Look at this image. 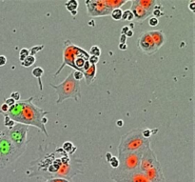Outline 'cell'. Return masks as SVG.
I'll use <instances>...</instances> for the list:
<instances>
[{"mask_svg":"<svg viewBox=\"0 0 195 182\" xmlns=\"http://www.w3.org/2000/svg\"><path fill=\"white\" fill-rule=\"evenodd\" d=\"M123 124H124V122H123L122 119H119V120H117V121H116V125L119 126V127H122Z\"/></svg>","mask_w":195,"mask_h":182,"instance_id":"cell-43","label":"cell"},{"mask_svg":"<svg viewBox=\"0 0 195 182\" xmlns=\"http://www.w3.org/2000/svg\"><path fill=\"white\" fill-rule=\"evenodd\" d=\"M62 149L66 154H73L75 152V150H76V146H74L71 141H66V142H64Z\"/></svg>","mask_w":195,"mask_h":182,"instance_id":"cell-20","label":"cell"},{"mask_svg":"<svg viewBox=\"0 0 195 182\" xmlns=\"http://www.w3.org/2000/svg\"><path fill=\"white\" fill-rule=\"evenodd\" d=\"M132 34H133V32H132V30H131V29H129V30L128 31V32L126 33V34H125V35H126L127 37H131V36H132Z\"/></svg>","mask_w":195,"mask_h":182,"instance_id":"cell-40","label":"cell"},{"mask_svg":"<svg viewBox=\"0 0 195 182\" xmlns=\"http://www.w3.org/2000/svg\"><path fill=\"white\" fill-rule=\"evenodd\" d=\"M42 49H44V46H43V45H41V46H35V47H32V49L29 50V51H30V56H35V54L36 53H38V51H39L40 50H42Z\"/></svg>","mask_w":195,"mask_h":182,"instance_id":"cell-31","label":"cell"},{"mask_svg":"<svg viewBox=\"0 0 195 182\" xmlns=\"http://www.w3.org/2000/svg\"><path fill=\"white\" fill-rule=\"evenodd\" d=\"M90 67H91V64L89 63V61L87 60L86 62H85V64H84V67H83V70H84V72H85V71H87L88 69L90 68Z\"/></svg>","mask_w":195,"mask_h":182,"instance_id":"cell-39","label":"cell"},{"mask_svg":"<svg viewBox=\"0 0 195 182\" xmlns=\"http://www.w3.org/2000/svg\"><path fill=\"white\" fill-rule=\"evenodd\" d=\"M32 100V97L26 100H22V109L16 122L27 126H35L48 136V132L46 130V125L43 122V118L45 117V115L50 114V112L38 108L33 104Z\"/></svg>","mask_w":195,"mask_h":182,"instance_id":"cell-1","label":"cell"},{"mask_svg":"<svg viewBox=\"0 0 195 182\" xmlns=\"http://www.w3.org/2000/svg\"><path fill=\"white\" fill-rule=\"evenodd\" d=\"M111 157H112V156H111V154H109V153H108L107 154V161H109V160L111 159Z\"/></svg>","mask_w":195,"mask_h":182,"instance_id":"cell-45","label":"cell"},{"mask_svg":"<svg viewBox=\"0 0 195 182\" xmlns=\"http://www.w3.org/2000/svg\"><path fill=\"white\" fill-rule=\"evenodd\" d=\"M144 174L149 182H165V176H164L162 167H161L159 162L155 166L146 171Z\"/></svg>","mask_w":195,"mask_h":182,"instance_id":"cell-14","label":"cell"},{"mask_svg":"<svg viewBox=\"0 0 195 182\" xmlns=\"http://www.w3.org/2000/svg\"><path fill=\"white\" fill-rule=\"evenodd\" d=\"M29 126L15 123V125L11 129H6L4 132L5 135L8 136V138L12 142V144L17 148L20 152L24 153L27 148V143H28V135Z\"/></svg>","mask_w":195,"mask_h":182,"instance_id":"cell-6","label":"cell"},{"mask_svg":"<svg viewBox=\"0 0 195 182\" xmlns=\"http://www.w3.org/2000/svg\"><path fill=\"white\" fill-rule=\"evenodd\" d=\"M156 132H158V130H154V131H151V130H149V129H144V130H142V135H143L144 137H145V138L149 139V137L152 135V133H156Z\"/></svg>","mask_w":195,"mask_h":182,"instance_id":"cell-28","label":"cell"},{"mask_svg":"<svg viewBox=\"0 0 195 182\" xmlns=\"http://www.w3.org/2000/svg\"><path fill=\"white\" fill-rule=\"evenodd\" d=\"M15 101L13 100V99L12 98V97H10V98H7L6 100H5V104L6 105H8L9 107H11V106H12V105H15Z\"/></svg>","mask_w":195,"mask_h":182,"instance_id":"cell-35","label":"cell"},{"mask_svg":"<svg viewBox=\"0 0 195 182\" xmlns=\"http://www.w3.org/2000/svg\"><path fill=\"white\" fill-rule=\"evenodd\" d=\"M11 97H12L15 102H18V101L20 100V98H21V95H20V94H19L18 92H12Z\"/></svg>","mask_w":195,"mask_h":182,"instance_id":"cell-34","label":"cell"},{"mask_svg":"<svg viewBox=\"0 0 195 182\" xmlns=\"http://www.w3.org/2000/svg\"><path fill=\"white\" fill-rule=\"evenodd\" d=\"M121 20H124V21H131L133 20V15L131 12V10H126L122 13V18Z\"/></svg>","mask_w":195,"mask_h":182,"instance_id":"cell-25","label":"cell"},{"mask_svg":"<svg viewBox=\"0 0 195 182\" xmlns=\"http://www.w3.org/2000/svg\"><path fill=\"white\" fill-rule=\"evenodd\" d=\"M4 117H5L4 125H5V127L7 129H11V128H12V127L15 125V122L12 121V120L10 118L8 115H4Z\"/></svg>","mask_w":195,"mask_h":182,"instance_id":"cell-27","label":"cell"},{"mask_svg":"<svg viewBox=\"0 0 195 182\" xmlns=\"http://www.w3.org/2000/svg\"><path fill=\"white\" fill-rule=\"evenodd\" d=\"M73 75L74 79L76 81H78V82L84 78L83 73H82V72H79V71H73Z\"/></svg>","mask_w":195,"mask_h":182,"instance_id":"cell-29","label":"cell"},{"mask_svg":"<svg viewBox=\"0 0 195 182\" xmlns=\"http://www.w3.org/2000/svg\"><path fill=\"white\" fill-rule=\"evenodd\" d=\"M88 15L92 17L111 15L112 9L106 4L105 0H86Z\"/></svg>","mask_w":195,"mask_h":182,"instance_id":"cell-10","label":"cell"},{"mask_svg":"<svg viewBox=\"0 0 195 182\" xmlns=\"http://www.w3.org/2000/svg\"><path fill=\"white\" fill-rule=\"evenodd\" d=\"M149 35L151 36V38L153 40V42H154L156 48L159 50L166 42L165 34L163 33L162 31H150V32H149Z\"/></svg>","mask_w":195,"mask_h":182,"instance_id":"cell-15","label":"cell"},{"mask_svg":"<svg viewBox=\"0 0 195 182\" xmlns=\"http://www.w3.org/2000/svg\"><path fill=\"white\" fill-rule=\"evenodd\" d=\"M88 61H89V63H90L91 65H96V64L98 63V61H99V57L90 56V57H89Z\"/></svg>","mask_w":195,"mask_h":182,"instance_id":"cell-33","label":"cell"},{"mask_svg":"<svg viewBox=\"0 0 195 182\" xmlns=\"http://www.w3.org/2000/svg\"><path fill=\"white\" fill-rule=\"evenodd\" d=\"M7 63V57L5 56H0V67L4 66Z\"/></svg>","mask_w":195,"mask_h":182,"instance_id":"cell-37","label":"cell"},{"mask_svg":"<svg viewBox=\"0 0 195 182\" xmlns=\"http://www.w3.org/2000/svg\"><path fill=\"white\" fill-rule=\"evenodd\" d=\"M189 8L192 13L195 12V1H190L189 5Z\"/></svg>","mask_w":195,"mask_h":182,"instance_id":"cell-38","label":"cell"},{"mask_svg":"<svg viewBox=\"0 0 195 182\" xmlns=\"http://www.w3.org/2000/svg\"><path fill=\"white\" fill-rule=\"evenodd\" d=\"M79 57L86 58L88 60L90 56H89V53H87L84 49H81V48H79L78 46L74 45L70 40L65 41L64 50H63V62L61 64L60 69L54 74L53 76L56 77L66 66H69L71 68L74 69V61Z\"/></svg>","mask_w":195,"mask_h":182,"instance_id":"cell-5","label":"cell"},{"mask_svg":"<svg viewBox=\"0 0 195 182\" xmlns=\"http://www.w3.org/2000/svg\"><path fill=\"white\" fill-rule=\"evenodd\" d=\"M149 146L150 140L143 136L142 130H132L121 137L120 143L118 145V154L136 152Z\"/></svg>","mask_w":195,"mask_h":182,"instance_id":"cell-3","label":"cell"},{"mask_svg":"<svg viewBox=\"0 0 195 182\" xmlns=\"http://www.w3.org/2000/svg\"><path fill=\"white\" fill-rule=\"evenodd\" d=\"M126 38H127V36H126V35H124V34H122V36H121V43L125 44V43H126V42H125Z\"/></svg>","mask_w":195,"mask_h":182,"instance_id":"cell-44","label":"cell"},{"mask_svg":"<svg viewBox=\"0 0 195 182\" xmlns=\"http://www.w3.org/2000/svg\"><path fill=\"white\" fill-rule=\"evenodd\" d=\"M46 182H71V181L63 179V178H52V179H49Z\"/></svg>","mask_w":195,"mask_h":182,"instance_id":"cell-36","label":"cell"},{"mask_svg":"<svg viewBox=\"0 0 195 182\" xmlns=\"http://www.w3.org/2000/svg\"><path fill=\"white\" fill-rule=\"evenodd\" d=\"M149 26H150V27H156V26L159 24L158 17H156V16L150 17L149 20Z\"/></svg>","mask_w":195,"mask_h":182,"instance_id":"cell-32","label":"cell"},{"mask_svg":"<svg viewBox=\"0 0 195 182\" xmlns=\"http://www.w3.org/2000/svg\"><path fill=\"white\" fill-rule=\"evenodd\" d=\"M29 56H30V51L28 49H26V48H23V49L20 50V53H19V60L22 62V61L25 60Z\"/></svg>","mask_w":195,"mask_h":182,"instance_id":"cell-26","label":"cell"},{"mask_svg":"<svg viewBox=\"0 0 195 182\" xmlns=\"http://www.w3.org/2000/svg\"><path fill=\"white\" fill-rule=\"evenodd\" d=\"M138 47L140 48L144 53L148 54V56H151V54L155 53L158 49L156 48L154 42L151 38V36L149 35V32L144 33L138 40Z\"/></svg>","mask_w":195,"mask_h":182,"instance_id":"cell-12","label":"cell"},{"mask_svg":"<svg viewBox=\"0 0 195 182\" xmlns=\"http://www.w3.org/2000/svg\"><path fill=\"white\" fill-rule=\"evenodd\" d=\"M23 154L3 132H0V169L13 163Z\"/></svg>","mask_w":195,"mask_h":182,"instance_id":"cell-4","label":"cell"},{"mask_svg":"<svg viewBox=\"0 0 195 182\" xmlns=\"http://www.w3.org/2000/svg\"><path fill=\"white\" fill-rule=\"evenodd\" d=\"M105 2L109 8L114 10V9H120V7H122L128 2V0H105Z\"/></svg>","mask_w":195,"mask_h":182,"instance_id":"cell-19","label":"cell"},{"mask_svg":"<svg viewBox=\"0 0 195 182\" xmlns=\"http://www.w3.org/2000/svg\"><path fill=\"white\" fill-rule=\"evenodd\" d=\"M109 163H111V168H112V169H114V170H116L119 167V160H118L117 157H115V156L111 157V159L109 160Z\"/></svg>","mask_w":195,"mask_h":182,"instance_id":"cell-30","label":"cell"},{"mask_svg":"<svg viewBox=\"0 0 195 182\" xmlns=\"http://www.w3.org/2000/svg\"><path fill=\"white\" fill-rule=\"evenodd\" d=\"M127 48H128V46H127L126 43L125 44H123V43L119 44V49H120V50H126Z\"/></svg>","mask_w":195,"mask_h":182,"instance_id":"cell-41","label":"cell"},{"mask_svg":"<svg viewBox=\"0 0 195 182\" xmlns=\"http://www.w3.org/2000/svg\"><path fill=\"white\" fill-rule=\"evenodd\" d=\"M111 179L115 182H149L146 176L139 169L131 172H116L111 173Z\"/></svg>","mask_w":195,"mask_h":182,"instance_id":"cell-9","label":"cell"},{"mask_svg":"<svg viewBox=\"0 0 195 182\" xmlns=\"http://www.w3.org/2000/svg\"><path fill=\"white\" fill-rule=\"evenodd\" d=\"M89 53H90V56L99 57L101 56V49L99 48V46L94 45V46H92L91 48V50H90V51H89Z\"/></svg>","mask_w":195,"mask_h":182,"instance_id":"cell-24","label":"cell"},{"mask_svg":"<svg viewBox=\"0 0 195 182\" xmlns=\"http://www.w3.org/2000/svg\"><path fill=\"white\" fill-rule=\"evenodd\" d=\"M65 6H66V9L69 12H73L77 11L78 9V1L77 0H68V1L65 3Z\"/></svg>","mask_w":195,"mask_h":182,"instance_id":"cell-21","label":"cell"},{"mask_svg":"<svg viewBox=\"0 0 195 182\" xmlns=\"http://www.w3.org/2000/svg\"><path fill=\"white\" fill-rule=\"evenodd\" d=\"M96 73H97V67L96 65H91V67L88 69L87 71H85L83 74H84V78L86 80V84L87 85H91L93 80L96 77Z\"/></svg>","mask_w":195,"mask_h":182,"instance_id":"cell-16","label":"cell"},{"mask_svg":"<svg viewBox=\"0 0 195 182\" xmlns=\"http://www.w3.org/2000/svg\"><path fill=\"white\" fill-rule=\"evenodd\" d=\"M50 86L53 89H54V91L57 94L58 98L55 101L56 104H61L67 99H73L74 101L78 102L81 97L80 82L76 81L73 78V72L68 75V77L62 83L58 85L50 84Z\"/></svg>","mask_w":195,"mask_h":182,"instance_id":"cell-2","label":"cell"},{"mask_svg":"<svg viewBox=\"0 0 195 182\" xmlns=\"http://www.w3.org/2000/svg\"><path fill=\"white\" fill-rule=\"evenodd\" d=\"M81 173H84L83 163L81 160L74 158L71 159L68 164H62L61 168L57 171L56 174H53L52 178H63V179L71 181L73 176Z\"/></svg>","mask_w":195,"mask_h":182,"instance_id":"cell-8","label":"cell"},{"mask_svg":"<svg viewBox=\"0 0 195 182\" xmlns=\"http://www.w3.org/2000/svg\"><path fill=\"white\" fill-rule=\"evenodd\" d=\"M159 161L157 160L156 154L154 152L151 150L150 147H149L145 152H144L142 158L140 160V165H139V170L142 173H145L146 171H148L150 168L155 166Z\"/></svg>","mask_w":195,"mask_h":182,"instance_id":"cell-11","label":"cell"},{"mask_svg":"<svg viewBox=\"0 0 195 182\" xmlns=\"http://www.w3.org/2000/svg\"><path fill=\"white\" fill-rule=\"evenodd\" d=\"M129 30V27H127V26L123 27V30H122V32H121V33H122V34H124V35H125V34H126V33L128 32Z\"/></svg>","mask_w":195,"mask_h":182,"instance_id":"cell-42","label":"cell"},{"mask_svg":"<svg viewBox=\"0 0 195 182\" xmlns=\"http://www.w3.org/2000/svg\"><path fill=\"white\" fill-rule=\"evenodd\" d=\"M150 147V146H149ZM147 148L141 149L136 152L131 153H120L118 157L119 160V167L116 169V172H131L139 169L140 160L142 158L144 152L148 149Z\"/></svg>","mask_w":195,"mask_h":182,"instance_id":"cell-7","label":"cell"},{"mask_svg":"<svg viewBox=\"0 0 195 182\" xmlns=\"http://www.w3.org/2000/svg\"><path fill=\"white\" fill-rule=\"evenodd\" d=\"M71 15H73V16H75V15H77V11H73V12H71Z\"/></svg>","mask_w":195,"mask_h":182,"instance_id":"cell-46","label":"cell"},{"mask_svg":"<svg viewBox=\"0 0 195 182\" xmlns=\"http://www.w3.org/2000/svg\"><path fill=\"white\" fill-rule=\"evenodd\" d=\"M131 7V12L133 15V20L136 22H143L144 20L147 19L148 17L152 15V11H148V10L142 8L141 6H139L136 3L135 0H132Z\"/></svg>","mask_w":195,"mask_h":182,"instance_id":"cell-13","label":"cell"},{"mask_svg":"<svg viewBox=\"0 0 195 182\" xmlns=\"http://www.w3.org/2000/svg\"><path fill=\"white\" fill-rule=\"evenodd\" d=\"M35 61H36L35 56H29L28 57L26 58L25 60L22 61V62H21V65H22L23 67H25V68H29V67L32 66V65L35 64Z\"/></svg>","mask_w":195,"mask_h":182,"instance_id":"cell-22","label":"cell"},{"mask_svg":"<svg viewBox=\"0 0 195 182\" xmlns=\"http://www.w3.org/2000/svg\"><path fill=\"white\" fill-rule=\"evenodd\" d=\"M32 76L36 77L38 79V84H39V90L43 91V85H42V80H41V76L44 74V70L41 67H35L32 71Z\"/></svg>","mask_w":195,"mask_h":182,"instance_id":"cell-18","label":"cell"},{"mask_svg":"<svg viewBox=\"0 0 195 182\" xmlns=\"http://www.w3.org/2000/svg\"><path fill=\"white\" fill-rule=\"evenodd\" d=\"M122 13H123V11L121 9H114V10H112L111 15L113 20H115V21H119V20H121V18H122Z\"/></svg>","mask_w":195,"mask_h":182,"instance_id":"cell-23","label":"cell"},{"mask_svg":"<svg viewBox=\"0 0 195 182\" xmlns=\"http://www.w3.org/2000/svg\"><path fill=\"white\" fill-rule=\"evenodd\" d=\"M135 1L139 6L148 10V11H153V9L157 4V2L154 0H135Z\"/></svg>","mask_w":195,"mask_h":182,"instance_id":"cell-17","label":"cell"}]
</instances>
